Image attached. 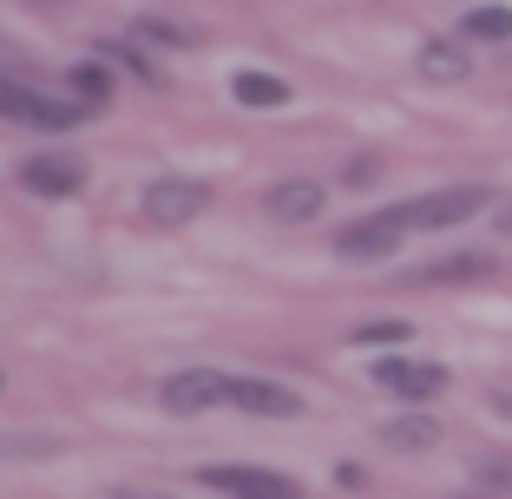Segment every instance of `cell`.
Masks as SVG:
<instances>
[{
  "instance_id": "1",
  "label": "cell",
  "mask_w": 512,
  "mask_h": 499,
  "mask_svg": "<svg viewBox=\"0 0 512 499\" xmlns=\"http://www.w3.org/2000/svg\"><path fill=\"white\" fill-rule=\"evenodd\" d=\"M486 211V184H447V191H427V197H407V204H394V224L407 230H447V224H467V217Z\"/></svg>"
},
{
  "instance_id": "2",
  "label": "cell",
  "mask_w": 512,
  "mask_h": 499,
  "mask_svg": "<svg viewBox=\"0 0 512 499\" xmlns=\"http://www.w3.org/2000/svg\"><path fill=\"white\" fill-rule=\"evenodd\" d=\"M0 119L40 125V132H73V125H86V106H79V99H53V92L27 86V79H7V92H0Z\"/></svg>"
},
{
  "instance_id": "3",
  "label": "cell",
  "mask_w": 512,
  "mask_h": 499,
  "mask_svg": "<svg viewBox=\"0 0 512 499\" xmlns=\"http://www.w3.org/2000/svg\"><path fill=\"white\" fill-rule=\"evenodd\" d=\"M204 204H211V184H197V178H158V184H145V224L151 230L197 224Z\"/></svg>"
},
{
  "instance_id": "4",
  "label": "cell",
  "mask_w": 512,
  "mask_h": 499,
  "mask_svg": "<svg viewBox=\"0 0 512 499\" xmlns=\"http://www.w3.org/2000/svg\"><path fill=\"white\" fill-rule=\"evenodd\" d=\"M171 414H204L217 408V401H230V375H217V368H184V375L165 381V394H158Z\"/></svg>"
},
{
  "instance_id": "5",
  "label": "cell",
  "mask_w": 512,
  "mask_h": 499,
  "mask_svg": "<svg viewBox=\"0 0 512 499\" xmlns=\"http://www.w3.org/2000/svg\"><path fill=\"white\" fill-rule=\"evenodd\" d=\"M204 486H217L230 499H302L296 480H283L270 467H204Z\"/></svg>"
},
{
  "instance_id": "6",
  "label": "cell",
  "mask_w": 512,
  "mask_h": 499,
  "mask_svg": "<svg viewBox=\"0 0 512 499\" xmlns=\"http://www.w3.org/2000/svg\"><path fill=\"white\" fill-rule=\"evenodd\" d=\"M20 184L40 191V197H73L79 184H86V165H79L73 152H40V158L20 165Z\"/></svg>"
},
{
  "instance_id": "7",
  "label": "cell",
  "mask_w": 512,
  "mask_h": 499,
  "mask_svg": "<svg viewBox=\"0 0 512 499\" xmlns=\"http://www.w3.org/2000/svg\"><path fill=\"white\" fill-rule=\"evenodd\" d=\"M375 381L388 394H401V401H434L447 388V368L440 362H375Z\"/></svg>"
},
{
  "instance_id": "8",
  "label": "cell",
  "mask_w": 512,
  "mask_h": 499,
  "mask_svg": "<svg viewBox=\"0 0 512 499\" xmlns=\"http://www.w3.org/2000/svg\"><path fill=\"white\" fill-rule=\"evenodd\" d=\"M394 243H401V224L381 211V217H362V224H348L342 237H335V250H342L348 263H368V257H394Z\"/></svg>"
},
{
  "instance_id": "9",
  "label": "cell",
  "mask_w": 512,
  "mask_h": 499,
  "mask_svg": "<svg viewBox=\"0 0 512 499\" xmlns=\"http://www.w3.org/2000/svg\"><path fill=\"white\" fill-rule=\"evenodd\" d=\"M230 408H243V414H270V421H289V414H302V401H296L289 388H276V381L230 375Z\"/></svg>"
},
{
  "instance_id": "10",
  "label": "cell",
  "mask_w": 512,
  "mask_h": 499,
  "mask_svg": "<svg viewBox=\"0 0 512 499\" xmlns=\"http://www.w3.org/2000/svg\"><path fill=\"white\" fill-rule=\"evenodd\" d=\"M322 204H329V191H322L316 178H289L270 191V217L276 224H309V217H322Z\"/></svg>"
},
{
  "instance_id": "11",
  "label": "cell",
  "mask_w": 512,
  "mask_h": 499,
  "mask_svg": "<svg viewBox=\"0 0 512 499\" xmlns=\"http://www.w3.org/2000/svg\"><path fill=\"white\" fill-rule=\"evenodd\" d=\"M381 440H388V447H401V454H427V447L440 440V421H427V414H401V421L381 427Z\"/></svg>"
},
{
  "instance_id": "12",
  "label": "cell",
  "mask_w": 512,
  "mask_h": 499,
  "mask_svg": "<svg viewBox=\"0 0 512 499\" xmlns=\"http://www.w3.org/2000/svg\"><path fill=\"white\" fill-rule=\"evenodd\" d=\"M421 73L440 79V86H453V79H467L473 66H467V53H460L453 40H427V46H421Z\"/></svg>"
},
{
  "instance_id": "13",
  "label": "cell",
  "mask_w": 512,
  "mask_h": 499,
  "mask_svg": "<svg viewBox=\"0 0 512 499\" xmlns=\"http://www.w3.org/2000/svg\"><path fill=\"white\" fill-rule=\"evenodd\" d=\"M460 33H467V40H512V7H473V14L460 20Z\"/></svg>"
},
{
  "instance_id": "14",
  "label": "cell",
  "mask_w": 512,
  "mask_h": 499,
  "mask_svg": "<svg viewBox=\"0 0 512 499\" xmlns=\"http://www.w3.org/2000/svg\"><path fill=\"white\" fill-rule=\"evenodd\" d=\"M289 86L270 73H237V106H283Z\"/></svg>"
},
{
  "instance_id": "15",
  "label": "cell",
  "mask_w": 512,
  "mask_h": 499,
  "mask_svg": "<svg viewBox=\"0 0 512 499\" xmlns=\"http://www.w3.org/2000/svg\"><path fill=\"white\" fill-rule=\"evenodd\" d=\"M486 270H493V257H447V263H427L421 283H473Z\"/></svg>"
},
{
  "instance_id": "16",
  "label": "cell",
  "mask_w": 512,
  "mask_h": 499,
  "mask_svg": "<svg viewBox=\"0 0 512 499\" xmlns=\"http://www.w3.org/2000/svg\"><path fill=\"white\" fill-rule=\"evenodd\" d=\"M66 86L79 92V106H99V99H106V86H112V79L99 73V66H73V73H66Z\"/></svg>"
},
{
  "instance_id": "17",
  "label": "cell",
  "mask_w": 512,
  "mask_h": 499,
  "mask_svg": "<svg viewBox=\"0 0 512 499\" xmlns=\"http://www.w3.org/2000/svg\"><path fill=\"white\" fill-rule=\"evenodd\" d=\"M407 335H414L407 322H362V329H355V342L375 348V342H407Z\"/></svg>"
},
{
  "instance_id": "18",
  "label": "cell",
  "mask_w": 512,
  "mask_h": 499,
  "mask_svg": "<svg viewBox=\"0 0 512 499\" xmlns=\"http://www.w3.org/2000/svg\"><path fill=\"white\" fill-rule=\"evenodd\" d=\"M473 480L493 486V493H512V460H480V467H473Z\"/></svg>"
},
{
  "instance_id": "19",
  "label": "cell",
  "mask_w": 512,
  "mask_h": 499,
  "mask_svg": "<svg viewBox=\"0 0 512 499\" xmlns=\"http://www.w3.org/2000/svg\"><path fill=\"white\" fill-rule=\"evenodd\" d=\"M138 33H145V40H165V46H191V33L165 27V20H138Z\"/></svg>"
},
{
  "instance_id": "20",
  "label": "cell",
  "mask_w": 512,
  "mask_h": 499,
  "mask_svg": "<svg viewBox=\"0 0 512 499\" xmlns=\"http://www.w3.org/2000/svg\"><path fill=\"white\" fill-rule=\"evenodd\" d=\"M375 171H381L375 158H355V165H348V184H375Z\"/></svg>"
},
{
  "instance_id": "21",
  "label": "cell",
  "mask_w": 512,
  "mask_h": 499,
  "mask_svg": "<svg viewBox=\"0 0 512 499\" xmlns=\"http://www.w3.org/2000/svg\"><path fill=\"white\" fill-rule=\"evenodd\" d=\"M467 499H493V493H467Z\"/></svg>"
},
{
  "instance_id": "22",
  "label": "cell",
  "mask_w": 512,
  "mask_h": 499,
  "mask_svg": "<svg viewBox=\"0 0 512 499\" xmlns=\"http://www.w3.org/2000/svg\"><path fill=\"white\" fill-rule=\"evenodd\" d=\"M0 92H7V79H0Z\"/></svg>"
}]
</instances>
